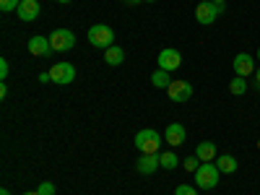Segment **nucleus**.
<instances>
[{
    "mask_svg": "<svg viewBox=\"0 0 260 195\" xmlns=\"http://www.w3.org/2000/svg\"><path fill=\"white\" fill-rule=\"evenodd\" d=\"M86 39H89V45L96 47V50H110L115 45V31L107 24H94L89 29V34H86Z\"/></svg>",
    "mask_w": 260,
    "mask_h": 195,
    "instance_id": "nucleus-1",
    "label": "nucleus"
},
{
    "mask_svg": "<svg viewBox=\"0 0 260 195\" xmlns=\"http://www.w3.org/2000/svg\"><path fill=\"white\" fill-rule=\"evenodd\" d=\"M226 11V3H213V0H203V3L195 8V21L201 26H211L219 16H224Z\"/></svg>",
    "mask_w": 260,
    "mask_h": 195,
    "instance_id": "nucleus-2",
    "label": "nucleus"
},
{
    "mask_svg": "<svg viewBox=\"0 0 260 195\" xmlns=\"http://www.w3.org/2000/svg\"><path fill=\"white\" fill-rule=\"evenodd\" d=\"M136 148L141 154H159L161 151V136L151 127H143L136 133Z\"/></svg>",
    "mask_w": 260,
    "mask_h": 195,
    "instance_id": "nucleus-3",
    "label": "nucleus"
},
{
    "mask_svg": "<svg viewBox=\"0 0 260 195\" xmlns=\"http://www.w3.org/2000/svg\"><path fill=\"white\" fill-rule=\"evenodd\" d=\"M219 177H221V172L216 164L211 161H203L198 167V172H195V187H201V190H213L216 185H219Z\"/></svg>",
    "mask_w": 260,
    "mask_h": 195,
    "instance_id": "nucleus-4",
    "label": "nucleus"
},
{
    "mask_svg": "<svg viewBox=\"0 0 260 195\" xmlns=\"http://www.w3.org/2000/svg\"><path fill=\"white\" fill-rule=\"evenodd\" d=\"M50 45H52V52H71L76 47V34L71 29H55L50 34Z\"/></svg>",
    "mask_w": 260,
    "mask_h": 195,
    "instance_id": "nucleus-5",
    "label": "nucleus"
},
{
    "mask_svg": "<svg viewBox=\"0 0 260 195\" xmlns=\"http://www.w3.org/2000/svg\"><path fill=\"white\" fill-rule=\"evenodd\" d=\"M50 76H52V81L57 86H68L76 78V68H73L71 62H55L52 68H50Z\"/></svg>",
    "mask_w": 260,
    "mask_h": 195,
    "instance_id": "nucleus-6",
    "label": "nucleus"
},
{
    "mask_svg": "<svg viewBox=\"0 0 260 195\" xmlns=\"http://www.w3.org/2000/svg\"><path fill=\"white\" fill-rule=\"evenodd\" d=\"M167 96H169L172 102L182 104V102H187V99L192 96V86H190L187 81H182V78H175V81L169 83V89H167Z\"/></svg>",
    "mask_w": 260,
    "mask_h": 195,
    "instance_id": "nucleus-7",
    "label": "nucleus"
},
{
    "mask_svg": "<svg viewBox=\"0 0 260 195\" xmlns=\"http://www.w3.org/2000/svg\"><path fill=\"white\" fill-rule=\"evenodd\" d=\"M156 62H159V68H161V71L172 73V71H177L180 65H182V55H180L175 47H167V50H161V52H159Z\"/></svg>",
    "mask_w": 260,
    "mask_h": 195,
    "instance_id": "nucleus-8",
    "label": "nucleus"
},
{
    "mask_svg": "<svg viewBox=\"0 0 260 195\" xmlns=\"http://www.w3.org/2000/svg\"><path fill=\"white\" fill-rule=\"evenodd\" d=\"M257 68H255V57L247 55V52H240L234 57V76H240V78H247L252 76Z\"/></svg>",
    "mask_w": 260,
    "mask_h": 195,
    "instance_id": "nucleus-9",
    "label": "nucleus"
},
{
    "mask_svg": "<svg viewBox=\"0 0 260 195\" xmlns=\"http://www.w3.org/2000/svg\"><path fill=\"white\" fill-rule=\"evenodd\" d=\"M185 127H182V122H169L167 125V130H164V141L172 146V148H177V146H182L185 143Z\"/></svg>",
    "mask_w": 260,
    "mask_h": 195,
    "instance_id": "nucleus-10",
    "label": "nucleus"
},
{
    "mask_svg": "<svg viewBox=\"0 0 260 195\" xmlns=\"http://www.w3.org/2000/svg\"><path fill=\"white\" fill-rule=\"evenodd\" d=\"M42 13V6H39V0H21V6L16 11V16L21 21H37Z\"/></svg>",
    "mask_w": 260,
    "mask_h": 195,
    "instance_id": "nucleus-11",
    "label": "nucleus"
},
{
    "mask_svg": "<svg viewBox=\"0 0 260 195\" xmlns=\"http://www.w3.org/2000/svg\"><path fill=\"white\" fill-rule=\"evenodd\" d=\"M29 52L37 55V57H47L52 52V45H50V37H31L29 39Z\"/></svg>",
    "mask_w": 260,
    "mask_h": 195,
    "instance_id": "nucleus-12",
    "label": "nucleus"
},
{
    "mask_svg": "<svg viewBox=\"0 0 260 195\" xmlns=\"http://www.w3.org/2000/svg\"><path fill=\"white\" fill-rule=\"evenodd\" d=\"M136 167H138L141 175H154V172L161 167V159H159V154H141Z\"/></svg>",
    "mask_w": 260,
    "mask_h": 195,
    "instance_id": "nucleus-13",
    "label": "nucleus"
},
{
    "mask_svg": "<svg viewBox=\"0 0 260 195\" xmlns=\"http://www.w3.org/2000/svg\"><path fill=\"white\" fill-rule=\"evenodd\" d=\"M195 156H198L201 161H213L216 159V143L213 141H201L198 146H195Z\"/></svg>",
    "mask_w": 260,
    "mask_h": 195,
    "instance_id": "nucleus-14",
    "label": "nucleus"
},
{
    "mask_svg": "<svg viewBox=\"0 0 260 195\" xmlns=\"http://www.w3.org/2000/svg\"><path fill=\"white\" fill-rule=\"evenodd\" d=\"M216 167H219L221 175H234L237 172V159L232 154H221V156H216Z\"/></svg>",
    "mask_w": 260,
    "mask_h": 195,
    "instance_id": "nucleus-15",
    "label": "nucleus"
},
{
    "mask_svg": "<svg viewBox=\"0 0 260 195\" xmlns=\"http://www.w3.org/2000/svg\"><path fill=\"white\" fill-rule=\"evenodd\" d=\"M122 60H125V52H122V47L112 45L110 50H104V62H107V65H122Z\"/></svg>",
    "mask_w": 260,
    "mask_h": 195,
    "instance_id": "nucleus-16",
    "label": "nucleus"
},
{
    "mask_svg": "<svg viewBox=\"0 0 260 195\" xmlns=\"http://www.w3.org/2000/svg\"><path fill=\"white\" fill-rule=\"evenodd\" d=\"M172 81H175V78H172L167 71H161V68H159L154 76H151V83H154L156 89H169V83H172Z\"/></svg>",
    "mask_w": 260,
    "mask_h": 195,
    "instance_id": "nucleus-17",
    "label": "nucleus"
},
{
    "mask_svg": "<svg viewBox=\"0 0 260 195\" xmlns=\"http://www.w3.org/2000/svg\"><path fill=\"white\" fill-rule=\"evenodd\" d=\"M159 159H161V169H177L180 167V156L175 151H164V154H159Z\"/></svg>",
    "mask_w": 260,
    "mask_h": 195,
    "instance_id": "nucleus-18",
    "label": "nucleus"
},
{
    "mask_svg": "<svg viewBox=\"0 0 260 195\" xmlns=\"http://www.w3.org/2000/svg\"><path fill=\"white\" fill-rule=\"evenodd\" d=\"M229 91L234 94V96H242V94H247V81L245 78H232V83H229Z\"/></svg>",
    "mask_w": 260,
    "mask_h": 195,
    "instance_id": "nucleus-19",
    "label": "nucleus"
},
{
    "mask_svg": "<svg viewBox=\"0 0 260 195\" xmlns=\"http://www.w3.org/2000/svg\"><path fill=\"white\" fill-rule=\"evenodd\" d=\"M201 164H203V161H201L198 156H195V154H192V156H187V159H182V167H185L187 172H192V175L198 172V167H201Z\"/></svg>",
    "mask_w": 260,
    "mask_h": 195,
    "instance_id": "nucleus-20",
    "label": "nucleus"
},
{
    "mask_svg": "<svg viewBox=\"0 0 260 195\" xmlns=\"http://www.w3.org/2000/svg\"><path fill=\"white\" fill-rule=\"evenodd\" d=\"M21 0H0V11L3 13H11V11H18Z\"/></svg>",
    "mask_w": 260,
    "mask_h": 195,
    "instance_id": "nucleus-21",
    "label": "nucleus"
},
{
    "mask_svg": "<svg viewBox=\"0 0 260 195\" xmlns=\"http://www.w3.org/2000/svg\"><path fill=\"white\" fill-rule=\"evenodd\" d=\"M175 195H198V187H192V185H180L175 190Z\"/></svg>",
    "mask_w": 260,
    "mask_h": 195,
    "instance_id": "nucleus-22",
    "label": "nucleus"
},
{
    "mask_svg": "<svg viewBox=\"0 0 260 195\" xmlns=\"http://www.w3.org/2000/svg\"><path fill=\"white\" fill-rule=\"evenodd\" d=\"M37 192H39V195H55V185H52V182H42V185L37 187Z\"/></svg>",
    "mask_w": 260,
    "mask_h": 195,
    "instance_id": "nucleus-23",
    "label": "nucleus"
},
{
    "mask_svg": "<svg viewBox=\"0 0 260 195\" xmlns=\"http://www.w3.org/2000/svg\"><path fill=\"white\" fill-rule=\"evenodd\" d=\"M8 71H11V65H8V60L3 57V60H0V78H8Z\"/></svg>",
    "mask_w": 260,
    "mask_h": 195,
    "instance_id": "nucleus-24",
    "label": "nucleus"
},
{
    "mask_svg": "<svg viewBox=\"0 0 260 195\" xmlns=\"http://www.w3.org/2000/svg\"><path fill=\"white\" fill-rule=\"evenodd\" d=\"M50 81H52L50 71H47V73H39V83H50Z\"/></svg>",
    "mask_w": 260,
    "mask_h": 195,
    "instance_id": "nucleus-25",
    "label": "nucleus"
},
{
    "mask_svg": "<svg viewBox=\"0 0 260 195\" xmlns=\"http://www.w3.org/2000/svg\"><path fill=\"white\" fill-rule=\"evenodd\" d=\"M125 3H127V6H138V3H141V0H125Z\"/></svg>",
    "mask_w": 260,
    "mask_h": 195,
    "instance_id": "nucleus-26",
    "label": "nucleus"
},
{
    "mask_svg": "<svg viewBox=\"0 0 260 195\" xmlns=\"http://www.w3.org/2000/svg\"><path fill=\"white\" fill-rule=\"evenodd\" d=\"M0 195H11V190H8V187H3V190H0Z\"/></svg>",
    "mask_w": 260,
    "mask_h": 195,
    "instance_id": "nucleus-27",
    "label": "nucleus"
},
{
    "mask_svg": "<svg viewBox=\"0 0 260 195\" xmlns=\"http://www.w3.org/2000/svg\"><path fill=\"white\" fill-rule=\"evenodd\" d=\"M255 78H257V83H260V68H257V71H255Z\"/></svg>",
    "mask_w": 260,
    "mask_h": 195,
    "instance_id": "nucleus-28",
    "label": "nucleus"
},
{
    "mask_svg": "<svg viewBox=\"0 0 260 195\" xmlns=\"http://www.w3.org/2000/svg\"><path fill=\"white\" fill-rule=\"evenodd\" d=\"M24 195H39V192H37V190H31V192H24Z\"/></svg>",
    "mask_w": 260,
    "mask_h": 195,
    "instance_id": "nucleus-29",
    "label": "nucleus"
},
{
    "mask_svg": "<svg viewBox=\"0 0 260 195\" xmlns=\"http://www.w3.org/2000/svg\"><path fill=\"white\" fill-rule=\"evenodd\" d=\"M143 3H156V0H143Z\"/></svg>",
    "mask_w": 260,
    "mask_h": 195,
    "instance_id": "nucleus-30",
    "label": "nucleus"
},
{
    "mask_svg": "<svg viewBox=\"0 0 260 195\" xmlns=\"http://www.w3.org/2000/svg\"><path fill=\"white\" fill-rule=\"evenodd\" d=\"M57 3H71V0H57Z\"/></svg>",
    "mask_w": 260,
    "mask_h": 195,
    "instance_id": "nucleus-31",
    "label": "nucleus"
},
{
    "mask_svg": "<svg viewBox=\"0 0 260 195\" xmlns=\"http://www.w3.org/2000/svg\"><path fill=\"white\" fill-rule=\"evenodd\" d=\"M213 3H226V0H213Z\"/></svg>",
    "mask_w": 260,
    "mask_h": 195,
    "instance_id": "nucleus-32",
    "label": "nucleus"
},
{
    "mask_svg": "<svg viewBox=\"0 0 260 195\" xmlns=\"http://www.w3.org/2000/svg\"><path fill=\"white\" fill-rule=\"evenodd\" d=\"M257 60H260V47H257Z\"/></svg>",
    "mask_w": 260,
    "mask_h": 195,
    "instance_id": "nucleus-33",
    "label": "nucleus"
},
{
    "mask_svg": "<svg viewBox=\"0 0 260 195\" xmlns=\"http://www.w3.org/2000/svg\"><path fill=\"white\" fill-rule=\"evenodd\" d=\"M257 148H260V141H257Z\"/></svg>",
    "mask_w": 260,
    "mask_h": 195,
    "instance_id": "nucleus-34",
    "label": "nucleus"
}]
</instances>
